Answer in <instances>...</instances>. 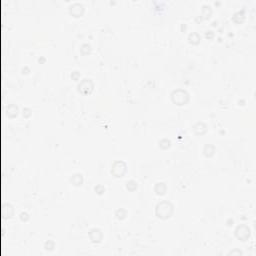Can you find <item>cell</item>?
Returning a JSON list of instances; mask_svg holds the SVG:
<instances>
[{
  "label": "cell",
  "mask_w": 256,
  "mask_h": 256,
  "mask_svg": "<svg viewBox=\"0 0 256 256\" xmlns=\"http://www.w3.org/2000/svg\"><path fill=\"white\" fill-rule=\"evenodd\" d=\"M155 213L161 219H167L173 213V205L169 201H161L156 206Z\"/></svg>",
  "instance_id": "6da1fadb"
},
{
  "label": "cell",
  "mask_w": 256,
  "mask_h": 256,
  "mask_svg": "<svg viewBox=\"0 0 256 256\" xmlns=\"http://www.w3.org/2000/svg\"><path fill=\"white\" fill-rule=\"evenodd\" d=\"M94 189H95V191L98 193V194H102V193L105 192V188H104V186H102V185L95 186V188H94Z\"/></svg>",
  "instance_id": "44dd1931"
},
{
  "label": "cell",
  "mask_w": 256,
  "mask_h": 256,
  "mask_svg": "<svg viewBox=\"0 0 256 256\" xmlns=\"http://www.w3.org/2000/svg\"><path fill=\"white\" fill-rule=\"evenodd\" d=\"M89 237H90V240L92 241L93 243H99L102 240L103 235H102L101 230L97 229V228H93V229H91L90 232H89Z\"/></svg>",
  "instance_id": "8992f818"
},
{
  "label": "cell",
  "mask_w": 256,
  "mask_h": 256,
  "mask_svg": "<svg viewBox=\"0 0 256 256\" xmlns=\"http://www.w3.org/2000/svg\"><path fill=\"white\" fill-rule=\"evenodd\" d=\"M213 36H214V33H213L212 31H207V32H206V37H207V38H212Z\"/></svg>",
  "instance_id": "d4e9b609"
},
{
  "label": "cell",
  "mask_w": 256,
  "mask_h": 256,
  "mask_svg": "<svg viewBox=\"0 0 256 256\" xmlns=\"http://www.w3.org/2000/svg\"><path fill=\"white\" fill-rule=\"evenodd\" d=\"M189 42L192 44H198L200 42V36L198 35L197 33H195V32H193V33H191L189 35Z\"/></svg>",
  "instance_id": "5bb4252c"
},
{
  "label": "cell",
  "mask_w": 256,
  "mask_h": 256,
  "mask_svg": "<svg viewBox=\"0 0 256 256\" xmlns=\"http://www.w3.org/2000/svg\"><path fill=\"white\" fill-rule=\"evenodd\" d=\"M235 235L239 240L246 241L248 240V238H249L250 236V229L248 228V226H246L244 224L239 225L237 226V228H236L235 230Z\"/></svg>",
  "instance_id": "277c9868"
},
{
  "label": "cell",
  "mask_w": 256,
  "mask_h": 256,
  "mask_svg": "<svg viewBox=\"0 0 256 256\" xmlns=\"http://www.w3.org/2000/svg\"><path fill=\"white\" fill-rule=\"evenodd\" d=\"M71 77H72V79H73V80H78L79 77H80V74H79V72L74 71V72H72Z\"/></svg>",
  "instance_id": "7402d4cb"
},
{
  "label": "cell",
  "mask_w": 256,
  "mask_h": 256,
  "mask_svg": "<svg viewBox=\"0 0 256 256\" xmlns=\"http://www.w3.org/2000/svg\"><path fill=\"white\" fill-rule=\"evenodd\" d=\"M116 216H117L118 219L122 220L124 219V218L127 216V211H126L125 209H122V208H120V209H118L117 211H116Z\"/></svg>",
  "instance_id": "9a60e30c"
},
{
  "label": "cell",
  "mask_w": 256,
  "mask_h": 256,
  "mask_svg": "<svg viewBox=\"0 0 256 256\" xmlns=\"http://www.w3.org/2000/svg\"><path fill=\"white\" fill-rule=\"evenodd\" d=\"M31 115V110L29 108H25L23 109V116L24 117H29Z\"/></svg>",
  "instance_id": "603a6c76"
},
{
  "label": "cell",
  "mask_w": 256,
  "mask_h": 256,
  "mask_svg": "<svg viewBox=\"0 0 256 256\" xmlns=\"http://www.w3.org/2000/svg\"><path fill=\"white\" fill-rule=\"evenodd\" d=\"M202 11H203V16H204L205 18H206V17H209V15L211 14V8H210V6L204 5V6H203Z\"/></svg>",
  "instance_id": "ac0fdd59"
},
{
  "label": "cell",
  "mask_w": 256,
  "mask_h": 256,
  "mask_svg": "<svg viewBox=\"0 0 256 256\" xmlns=\"http://www.w3.org/2000/svg\"><path fill=\"white\" fill-rule=\"evenodd\" d=\"M170 144H171V142L168 140V139H162V140L159 142V146L163 149H167L169 146H170Z\"/></svg>",
  "instance_id": "e0dca14e"
},
{
  "label": "cell",
  "mask_w": 256,
  "mask_h": 256,
  "mask_svg": "<svg viewBox=\"0 0 256 256\" xmlns=\"http://www.w3.org/2000/svg\"><path fill=\"white\" fill-rule=\"evenodd\" d=\"M126 187H127L128 190L134 191L136 188H137V183H136L134 180H130V181H128V182L126 183Z\"/></svg>",
  "instance_id": "2e32d148"
},
{
  "label": "cell",
  "mask_w": 256,
  "mask_h": 256,
  "mask_svg": "<svg viewBox=\"0 0 256 256\" xmlns=\"http://www.w3.org/2000/svg\"><path fill=\"white\" fill-rule=\"evenodd\" d=\"M20 218H21V220H23V221H26V220H28V218H29V215L27 214L26 212H22L21 214H20Z\"/></svg>",
  "instance_id": "cb8c5ba5"
},
{
  "label": "cell",
  "mask_w": 256,
  "mask_h": 256,
  "mask_svg": "<svg viewBox=\"0 0 256 256\" xmlns=\"http://www.w3.org/2000/svg\"><path fill=\"white\" fill-rule=\"evenodd\" d=\"M69 11H70V13L73 16L79 17V16H81L82 14H83L84 8H83V6H82V4L74 3V4H72L70 7H69Z\"/></svg>",
  "instance_id": "52a82bcc"
},
{
  "label": "cell",
  "mask_w": 256,
  "mask_h": 256,
  "mask_svg": "<svg viewBox=\"0 0 256 256\" xmlns=\"http://www.w3.org/2000/svg\"><path fill=\"white\" fill-rule=\"evenodd\" d=\"M171 98L173 102L177 105H184L189 101V94L183 89H177L172 92Z\"/></svg>",
  "instance_id": "7a4b0ae2"
},
{
  "label": "cell",
  "mask_w": 256,
  "mask_h": 256,
  "mask_svg": "<svg viewBox=\"0 0 256 256\" xmlns=\"http://www.w3.org/2000/svg\"><path fill=\"white\" fill-rule=\"evenodd\" d=\"M44 248H45L46 250H52L54 248V242L51 240L46 241L45 244H44Z\"/></svg>",
  "instance_id": "ffe728a7"
},
{
  "label": "cell",
  "mask_w": 256,
  "mask_h": 256,
  "mask_svg": "<svg viewBox=\"0 0 256 256\" xmlns=\"http://www.w3.org/2000/svg\"><path fill=\"white\" fill-rule=\"evenodd\" d=\"M7 113H8L9 117H15L17 114H18V107H17L16 105H14V104H11V105L8 106V111H7Z\"/></svg>",
  "instance_id": "7c38bea8"
},
{
  "label": "cell",
  "mask_w": 256,
  "mask_h": 256,
  "mask_svg": "<svg viewBox=\"0 0 256 256\" xmlns=\"http://www.w3.org/2000/svg\"><path fill=\"white\" fill-rule=\"evenodd\" d=\"M126 164L123 161H116L112 165V169H111V173L115 176V177H122L126 172Z\"/></svg>",
  "instance_id": "3957f363"
},
{
  "label": "cell",
  "mask_w": 256,
  "mask_h": 256,
  "mask_svg": "<svg viewBox=\"0 0 256 256\" xmlns=\"http://www.w3.org/2000/svg\"><path fill=\"white\" fill-rule=\"evenodd\" d=\"M203 152H204L205 156H207V157H211V156H212L213 154H214V152H215V147L213 145H211V144H207V145H205Z\"/></svg>",
  "instance_id": "8fae6325"
},
{
  "label": "cell",
  "mask_w": 256,
  "mask_h": 256,
  "mask_svg": "<svg viewBox=\"0 0 256 256\" xmlns=\"http://www.w3.org/2000/svg\"><path fill=\"white\" fill-rule=\"evenodd\" d=\"M93 82L90 79H83L78 85V90L82 94H89L93 90Z\"/></svg>",
  "instance_id": "5b68a950"
},
{
  "label": "cell",
  "mask_w": 256,
  "mask_h": 256,
  "mask_svg": "<svg viewBox=\"0 0 256 256\" xmlns=\"http://www.w3.org/2000/svg\"><path fill=\"white\" fill-rule=\"evenodd\" d=\"M193 130H194V132L197 134V135H202V134H204L206 131H207V126L202 122H198L194 125Z\"/></svg>",
  "instance_id": "ba28073f"
},
{
  "label": "cell",
  "mask_w": 256,
  "mask_h": 256,
  "mask_svg": "<svg viewBox=\"0 0 256 256\" xmlns=\"http://www.w3.org/2000/svg\"><path fill=\"white\" fill-rule=\"evenodd\" d=\"M71 182L76 186L81 185L82 183H83V176L79 174V173H76V174H74L71 177Z\"/></svg>",
  "instance_id": "30bf717a"
},
{
  "label": "cell",
  "mask_w": 256,
  "mask_h": 256,
  "mask_svg": "<svg viewBox=\"0 0 256 256\" xmlns=\"http://www.w3.org/2000/svg\"><path fill=\"white\" fill-rule=\"evenodd\" d=\"M91 50V46L89 44H83L81 46V52L83 54H88Z\"/></svg>",
  "instance_id": "d6986e66"
},
{
  "label": "cell",
  "mask_w": 256,
  "mask_h": 256,
  "mask_svg": "<svg viewBox=\"0 0 256 256\" xmlns=\"http://www.w3.org/2000/svg\"><path fill=\"white\" fill-rule=\"evenodd\" d=\"M233 21H235L236 23H241L244 19V12L243 11H238L233 15Z\"/></svg>",
  "instance_id": "4fadbf2b"
},
{
  "label": "cell",
  "mask_w": 256,
  "mask_h": 256,
  "mask_svg": "<svg viewBox=\"0 0 256 256\" xmlns=\"http://www.w3.org/2000/svg\"><path fill=\"white\" fill-rule=\"evenodd\" d=\"M229 254H232V255H234V254L241 255V254H242V252H241V251H239V250H235V251H231Z\"/></svg>",
  "instance_id": "484cf974"
},
{
  "label": "cell",
  "mask_w": 256,
  "mask_h": 256,
  "mask_svg": "<svg viewBox=\"0 0 256 256\" xmlns=\"http://www.w3.org/2000/svg\"><path fill=\"white\" fill-rule=\"evenodd\" d=\"M166 190H167V187H166V185L164 184L163 182L156 183L155 187H154V191H155L156 194H158V195H163V194H165Z\"/></svg>",
  "instance_id": "9c48e42d"
}]
</instances>
